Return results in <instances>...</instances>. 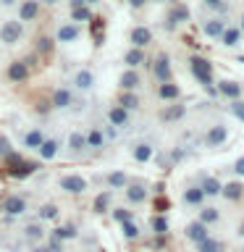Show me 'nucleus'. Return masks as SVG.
<instances>
[{"label":"nucleus","mask_w":244,"mask_h":252,"mask_svg":"<svg viewBox=\"0 0 244 252\" xmlns=\"http://www.w3.org/2000/svg\"><path fill=\"white\" fill-rule=\"evenodd\" d=\"M155 97L163 100V102H176V100L181 97V87H179L176 82H163V84H157Z\"/></svg>","instance_id":"nucleus-31"},{"label":"nucleus","mask_w":244,"mask_h":252,"mask_svg":"<svg viewBox=\"0 0 244 252\" xmlns=\"http://www.w3.org/2000/svg\"><path fill=\"white\" fill-rule=\"evenodd\" d=\"M68 21H74V24H84V21H92V8H90V5H79V8H71V11H68Z\"/></svg>","instance_id":"nucleus-43"},{"label":"nucleus","mask_w":244,"mask_h":252,"mask_svg":"<svg viewBox=\"0 0 244 252\" xmlns=\"http://www.w3.org/2000/svg\"><path fill=\"white\" fill-rule=\"evenodd\" d=\"M47 137L42 126H29V129H24L19 134V142H21V147L24 150H29V153H37V147L42 145V139Z\"/></svg>","instance_id":"nucleus-19"},{"label":"nucleus","mask_w":244,"mask_h":252,"mask_svg":"<svg viewBox=\"0 0 244 252\" xmlns=\"http://www.w3.org/2000/svg\"><path fill=\"white\" fill-rule=\"evenodd\" d=\"M113 197H116L113 189H102V192L94 197V202H92L94 216H105V213H110V208H113Z\"/></svg>","instance_id":"nucleus-29"},{"label":"nucleus","mask_w":244,"mask_h":252,"mask_svg":"<svg viewBox=\"0 0 244 252\" xmlns=\"http://www.w3.org/2000/svg\"><path fill=\"white\" fill-rule=\"evenodd\" d=\"M0 210H3V218L5 220H13V218H21L27 216L29 210V197L24 192H11L3 197V205H0Z\"/></svg>","instance_id":"nucleus-2"},{"label":"nucleus","mask_w":244,"mask_h":252,"mask_svg":"<svg viewBox=\"0 0 244 252\" xmlns=\"http://www.w3.org/2000/svg\"><path fill=\"white\" fill-rule=\"evenodd\" d=\"M228 110H231V116H236L244 124V100H231L228 102Z\"/></svg>","instance_id":"nucleus-47"},{"label":"nucleus","mask_w":244,"mask_h":252,"mask_svg":"<svg viewBox=\"0 0 244 252\" xmlns=\"http://www.w3.org/2000/svg\"><path fill=\"white\" fill-rule=\"evenodd\" d=\"M21 239L24 244H29V247H34V244H42L47 239V228L42 220H27V223L21 226Z\"/></svg>","instance_id":"nucleus-14"},{"label":"nucleus","mask_w":244,"mask_h":252,"mask_svg":"<svg viewBox=\"0 0 244 252\" xmlns=\"http://www.w3.org/2000/svg\"><path fill=\"white\" fill-rule=\"evenodd\" d=\"M186 116V105H181V102L176 100L173 105H165L163 110H160V121H165V124H173V121H181V118Z\"/></svg>","instance_id":"nucleus-36"},{"label":"nucleus","mask_w":244,"mask_h":252,"mask_svg":"<svg viewBox=\"0 0 244 252\" xmlns=\"http://www.w3.org/2000/svg\"><path fill=\"white\" fill-rule=\"evenodd\" d=\"M118 87H121L123 92H137L142 87V74L139 68H123L121 76H118Z\"/></svg>","instance_id":"nucleus-26"},{"label":"nucleus","mask_w":244,"mask_h":252,"mask_svg":"<svg viewBox=\"0 0 244 252\" xmlns=\"http://www.w3.org/2000/svg\"><path fill=\"white\" fill-rule=\"evenodd\" d=\"M84 3H87V5H90V8H92V5H100V3H102V0H84Z\"/></svg>","instance_id":"nucleus-55"},{"label":"nucleus","mask_w":244,"mask_h":252,"mask_svg":"<svg viewBox=\"0 0 244 252\" xmlns=\"http://www.w3.org/2000/svg\"><path fill=\"white\" fill-rule=\"evenodd\" d=\"M110 218L121 226V223H126V220H134V210L129 208V205H118V208H110Z\"/></svg>","instance_id":"nucleus-44"},{"label":"nucleus","mask_w":244,"mask_h":252,"mask_svg":"<svg viewBox=\"0 0 244 252\" xmlns=\"http://www.w3.org/2000/svg\"><path fill=\"white\" fill-rule=\"evenodd\" d=\"M63 150L71 160H87L90 158V150H87V142H84V131L82 129H74L66 134V142H63Z\"/></svg>","instance_id":"nucleus-4"},{"label":"nucleus","mask_w":244,"mask_h":252,"mask_svg":"<svg viewBox=\"0 0 244 252\" xmlns=\"http://www.w3.org/2000/svg\"><path fill=\"white\" fill-rule=\"evenodd\" d=\"M197 247V252H223V242L220 239H215V236H208L205 242H200V244H194Z\"/></svg>","instance_id":"nucleus-45"},{"label":"nucleus","mask_w":244,"mask_h":252,"mask_svg":"<svg viewBox=\"0 0 244 252\" xmlns=\"http://www.w3.org/2000/svg\"><path fill=\"white\" fill-rule=\"evenodd\" d=\"M61 147H63V139L61 137H45L42 139V145L37 147V155H39V160H55V158L61 155Z\"/></svg>","instance_id":"nucleus-21"},{"label":"nucleus","mask_w":244,"mask_h":252,"mask_svg":"<svg viewBox=\"0 0 244 252\" xmlns=\"http://www.w3.org/2000/svg\"><path fill=\"white\" fill-rule=\"evenodd\" d=\"M239 252H244V247H242V250H239Z\"/></svg>","instance_id":"nucleus-59"},{"label":"nucleus","mask_w":244,"mask_h":252,"mask_svg":"<svg viewBox=\"0 0 244 252\" xmlns=\"http://www.w3.org/2000/svg\"><path fill=\"white\" fill-rule=\"evenodd\" d=\"M236 27H239V32L244 34V13H242V19H239V24H236Z\"/></svg>","instance_id":"nucleus-56"},{"label":"nucleus","mask_w":244,"mask_h":252,"mask_svg":"<svg viewBox=\"0 0 244 252\" xmlns=\"http://www.w3.org/2000/svg\"><path fill=\"white\" fill-rule=\"evenodd\" d=\"M239 63H244V55H239Z\"/></svg>","instance_id":"nucleus-58"},{"label":"nucleus","mask_w":244,"mask_h":252,"mask_svg":"<svg viewBox=\"0 0 244 252\" xmlns=\"http://www.w3.org/2000/svg\"><path fill=\"white\" fill-rule=\"evenodd\" d=\"M31 252H53V250L47 247V242H42V244H34V247H31Z\"/></svg>","instance_id":"nucleus-50"},{"label":"nucleus","mask_w":244,"mask_h":252,"mask_svg":"<svg viewBox=\"0 0 244 252\" xmlns=\"http://www.w3.org/2000/svg\"><path fill=\"white\" fill-rule=\"evenodd\" d=\"M39 5H47V8H53V5H58V0H39Z\"/></svg>","instance_id":"nucleus-52"},{"label":"nucleus","mask_w":244,"mask_h":252,"mask_svg":"<svg viewBox=\"0 0 244 252\" xmlns=\"http://www.w3.org/2000/svg\"><path fill=\"white\" fill-rule=\"evenodd\" d=\"M50 236H55L58 242H76L79 236H82V231H79V223H74V220H68V223H58L53 228V231H47Z\"/></svg>","instance_id":"nucleus-23"},{"label":"nucleus","mask_w":244,"mask_h":252,"mask_svg":"<svg viewBox=\"0 0 244 252\" xmlns=\"http://www.w3.org/2000/svg\"><path fill=\"white\" fill-rule=\"evenodd\" d=\"M181 205H184V208H192V210L202 208V205H205V194H202V189L197 187V184L184 187V192H181Z\"/></svg>","instance_id":"nucleus-27"},{"label":"nucleus","mask_w":244,"mask_h":252,"mask_svg":"<svg viewBox=\"0 0 244 252\" xmlns=\"http://www.w3.org/2000/svg\"><path fill=\"white\" fill-rule=\"evenodd\" d=\"M11 5H16V0H0V8H11Z\"/></svg>","instance_id":"nucleus-53"},{"label":"nucleus","mask_w":244,"mask_h":252,"mask_svg":"<svg viewBox=\"0 0 244 252\" xmlns=\"http://www.w3.org/2000/svg\"><path fill=\"white\" fill-rule=\"evenodd\" d=\"M58 218H61L58 202H42L37 208V220H42V223H55Z\"/></svg>","instance_id":"nucleus-34"},{"label":"nucleus","mask_w":244,"mask_h":252,"mask_svg":"<svg viewBox=\"0 0 244 252\" xmlns=\"http://www.w3.org/2000/svg\"><path fill=\"white\" fill-rule=\"evenodd\" d=\"M79 5H87V3H84V0H68V11H71V8H79Z\"/></svg>","instance_id":"nucleus-51"},{"label":"nucleus","mask_w":244,"mask_h":252,"mask_svg":"<svg viewBox=\"0 0 244 252\" xmlns=\"http://www.w3.org/2000/svg\"><path fill=\"white\" fill-rule=\"evenodd\" d=\"M129 155L137 163H150L155 158V142L152 139H134L129 145Z\"/></svg>","instance_id":"nucleus-17"},{"label":"nucleus","mask_w":244,"mask_h":252,"mask_svg":"<svg viewBox=\"0 0 244 252\" xmlns=\"http://www.w3.org/2000/svg\"><path fill=\"white\" fill-rule=\"evenodd\" d=\"M82 39V24H74V21H58L55 27V42L58 45H74Z\"/></svg>","instance_id":"nucleus-12"},{"label":"nucleus","mask_w":244,"mask_h":252,"mask_svg":"<svg viewBox=\"0 0 244 252\" xmlns=\"http://www.w3.org/2000/svg\"><path fill=\"white\" fill-rule=\"evenodd\" d=\"M58 189L68 197H82L90 189V181L79 173H63V176H58Z\"/></svg>","instance_id":"nucleus-8"},{"label":"nucleus","mask_w":244,"mask_h":252,"mask_svg":"<svg viewBox=\"0 0 244 252\" xmlns=\"http://www.w3.org/2000/svg\"><path fill=\"white\" fill-rule=\"evenodd\" d=\"M37 168H39V163H24L21 160L16 168H8V173H11V176H31Z\"/></svg>","instance_id":"nucleus-46"},{"label":"nucleus","mask_w":244,"mask_h":252,"mask_svg":"<svg viewBox=\"0 0 244 252\" xmlns=\"http://www.w3.org/2000/svg\"><path fill=\"white\" fill-rule=\"evenodd\" d=\"M220 197H223V200H228V202L244 200V184H242V181H228V184L220 187Z\"/></svg>","instance_id":"nucleus-35"},{"label":"nucleus","mask_w":244,"mask_h":252,"mask_svg":"<svg viewBox=\"0 0 244 252\" xmlns=\"http://www.w3.org/2000/svg\"><path fill=\"white\" fill-rule=\"evenodd\" d=\"M116 102H118L121 108H126L129 113H134V110L142 108V100H139L137 92H123V90H121V92H118V97H116Z\"/></svg>","instance_id":"nucleus-38"},{"label":"nucleus","mask_w":244,"mask_h":252,"mask_svg":"<svg viewBox=\"0 0 244 252\" xmlns=\"http://www.w3.org/2000/svg\"><path fill=\"white\" fill-rule=\"evenodd\" d=\"M242 32H239V27H236V24H228V27L223 29V34H220L218 39H220V45H226V47H236L242 42Z\"/></svg>","instance_id":"nucleus-39"},{"label":"nucleus","mask_w":244,"mask_h":252,"mask_svg":"<svg viewBox=\"0 0 244 252\" xmlns=\"http://www.w3.org/2000/svg\"><path fill=\"white\" fill-rule=\"evenodd\" d=\"M186 21H189V8L184 3H179V5L168 8V13H165V19H163V29L165 32H176L181 24H186Z\"/></svg>","instance_id":"nucleus-18"},{"label":"nucleus","mask_w":244,"mask_h":252,"mask_svg":"<svg viewBox=\"0 0 244 252\" xmlns=\"http://www.w3.org/2000/svg\"><path fill=\"white\" fill-rule=\"evenodd\" d=\"M202 8H208L215 16H226L231 11V0H202Z\"/></svg>","instance_id":"nucleus-42"},{"label":"nucleus","mask_w":244,"mask_h":252,"mask_svg":"<svg viewBox=\"0 0 244 252\" xmlns=\"http://www.w3.org/2000/svg\"><path fill=\"white\" fill-rule=\"evenodd\" d=\"M39 16H42L39 0H16V19H19L24 27H27V24H34Z\"/></svg>","instance_id":"nucleus-15"},{"label":"nucleus","mask_w":244,"mask_h":252,"mask_svg":"<svg viewBox=\"0 0 244 252\" xmlns=\"http://www.w3.org/2000/svg\"><path fill=\"white\" fill-rule=\"evenodd\" d=\"M31 76V58L27 55V58H16L5 66V79L11 84H21L27 82V79Z\"/></svg>","instance_id":"nucleus-10"},{"label":"nucleus","mask_w":244,"mask_h":252,"mask_svg":"<svg viewBox=\"0 0 244 252\" xmlns=\"http://www.w3.org/2000/svg\"><path fill=\"white\" fill-rule=\"evenodd\" d=\"M121 234L126 242H137V239H142V226L137 220H126V223H121Z\"/></svg>","instance_id":"nucleus-41"},{"label":"nucleus","mask_w":244,"mask_h":252,"mask_svg":"<svg viewBox=\"0 0 244 252\" xmlns=\"http://www.w3.org/2000/svg\"><path fill=\"white\" fill-rule=\"evenodd\" d=\"M94 82H97V76H94L92 68H76L74 74H71V90H74L76 94H90L94 90Z\"/></svg>","instance_id":"nucleus-9"},{"label":"nucleus","mask_w":244,"mask_h":252,"mask_svg":"<svg viewBox=\"0 0 244 252\" xmlns=\"http://www.w3.org/2000/svg\"><path fill=\"white\" fill-rule=\"evenodd\" d=\"M129 42H131V47H139V50H145L147 45H152V29L145 27V24H137V27H131V32H129Z\"/></svg>","instance_id":"nucleus-24"},{"label":"nucleus","mask_w":244,"mask_h":252,"mask_svg":"<svg viewBox=\"0 0 244 252\" xmlns=\"http://www.w3.org/2000/svg\"><path fill=\"white\" fill-rule=\"evenodd\" d=\"M197 220L205 223L208 228H213V226L220 223V210L215 205H202V208H197Z\"/></svg>","instance_id":"nucleus-32"},{"label":"nucleus","mask_w":244,"mask_h":252,"mask_svg":"<svg viewBox=\"0 0 244 252\" xmlns=\"http://www.w3.org/2000/svg\"><path fill=\"white\" fill-rule=\"evenodd\" d=\"M226 27H228L226 16H208V19H202V34L210 37V39H218L220 34H223Z\"/></svg>","instance_id":"nucleus-22"},{"label":"nucleus","mask_w":244,"mask_h":252,"mask_svg":"<svg viewBox=\"0 0 244 252\" xmlns=\"http://www.w3.org/2000/svg\"><path fill=\"white\" fill-rule=\"evenodd\" d=\"M236 236H239V239H244V220L239 223V228H236Z\"/></svg>","instance_id":"nucleus-54"},{"label":"nucleus","mask_w":244,"mask_h":252,"mask_svg":"<svg viewBox=\"0 0 244 252\" xmlns=\"http://www.w3.org/2000/svg\"><path fill=\"white\" fill-rule=\"evenodd\" d=\"M100 181L105 184V189H113V192H118V189H123L126 184L131 181L129 173H123V171H108L105 176H100Z\"/></svg>","instance_id":"nucleus-30"},{"label":"nucleus","mask_w":244,"mask_h":252,"mask_svg":"<svg viewBox=\"0 0 244 252\" xmlns=\"http://www.w3.org/2000/svg\"><path fill=\"white\" fill-rule=\"evenodd\" d=\"M197 187L202 189V194H205V200H213V197H220V179L218 176H213V173H200L194 181Z\"/></svg>","instance_id":"nucleus-20"},{"label":"nucleus","mask_w":244,"mask_h":252,"mask_svg":"<svg viewBox=\"0 0 244 252\" xmlns=\"http://www.w3.org/2000/svg\"><path fill=\"white\" fill-rule=\"evenodd\" d=\"M231 171L236 173V176H244V155H242V158H236V160H234Z\"/></svg>","instance_id":"nucleus-48"},{"label":"nucleus","mask_w":244,"mask_h":252,"mask_svg":"<svg viewBox=\"0 0 244 252\" xmlns=\"http://www.w3.org/2000/svg\"><path fill=\"white\" fill-rule=\"evenodd\" d=\"M215 92L220 94V97H226L228 102L231 100H242V84L234 82V79H220V82H215Z\"/></svg>","instance_id":"nucleus-25"},{"label":"nucleus","mask_w":244,"mask_h":252,"mask_svg":"<svg viewBox=\"0 0 244 252\" xmlns=\"http://www.w3.org/2000/svg\"><path fill=\"white\" fill-rule=\"evenodd\" d=\"M150 71H152V79L157 84L163 82H173V66H171V55L168 53H157L152 58V66H150Z\"/></svg>","instance_id":"nucleus-13"},{"label":"nucleus","mask_w":244,"mask_h":252,"mask_svg":"<svg viewBox=\"0 0 244 252\" xmlns=\"http://www.w3.org/2000/svg\"><path fill=\"white\" fill-rule=\"evenodd\" d=\"M47 105H50V110H71V108L76 105V92L71 90V87H66V84L53 87Z\"/></svg>","instance_id":"nucleus-6"},{"label":"nucleus","mask_w":244,"mask_h":252,"mask_svg":"<svg viewBox=\"0 0 244 252\" xmlns=\"http://www.w3.org/2000/svg\"><path fill=\"white\" fill-rule=\"evenodd\" d=\"M168 228H171V223H168V216L157 213V216L150 218V231H152L155 236H168Z\"/></svg>","instance_id":"nucleus-40"},{"label":"nucleus","mask_w":244,"mask_h":252,"mask_svg":"<svg viewBox=\"0 0 244 252\" xmlns=\"http://www.w3.org/2000/svg\"><path fill=\"white\" fill-rule=\"evenodd\" d=\"M226 139H228V126L223 121H215L213 126H208V131H205V137H202V145L208 150H218V147L226 145Z\"/></svg>","instance_id":"nucleus-16"},{"label":"nucleus","mask_w":244,"mask_h":252,"mask_svg":"<svg viewBox=\"0 0 244 252\" xmlns=\"http://www.w3.org/2000/svg\"><path fill=\"white\" fill-rule=\"evenodd\" d=\"M189 71H192V76L200 82V87L205 92H210L213 97H218L215 92V79H213V63L208 58H202V55H189Z\"/></svg>","instance_id":"nucleus-1"},{"label":"nucleus","mask_w":244,"mask_h":252,"mask_svg":"<svg viewBox=\"0 0 244 252\" xmlns=\"http://www.w3.org/2000/svg\"><path fill=\"white\" fill-rule=\"evenodd\" d=\"M105 124L113 126L116 131H129L134 126V118L126 108H121L118 102H110V105L105 108Z\"/></svg>","instance_id":"nucleus-5"},{"label":"nucleus","mask_w":244,"mask_h":252,"mask_svg":"<svg viewBox=\"0 0 244 252\" xmlns=\"http://www.w3.org/2000/svg\"><path fill=\"white\" fill-rule=\"evenodd\" d=\"M184 236H186V242H192V244H200V242H205L210 236V228L205 226V223H200V220H189V223L184 226Z\"/></svg>","instance_id":"nucleus-28"},{"label":"nucleus","mask_w":244,"mask_h":252,"mask_svg":"<svg viewBox=\"0 0 244 252\" xmlns=\"http://www.w3.org/2000/svg\"><path fill=\"white\" fill-rule=\"evenodd\" d=\"M84 142H87V150H90V158L102 155L108 150V145H110V139L105 134V126H102V124H92L90 129L84 131Z\"/></svg>","instance_id":"nucleus-3"},{"label":"nucleus","mask_w":244,"mask_h":252,"mask_svg":"<svg viewBox=\"0 0 244 252\" xmlns=\"http://www.w3.org/2000/svg\"><path fill=\"white\" fill-rule=\"evenodd\" d=\"M123 200L126 205H134V208H139V205H145L147 202V197H150V189H147V181H142V179H131L129 184H126L123 189Z\"/></svg>","instance_id":"nucleus-7"},{"label":"nucleus","mask_w":244,"mask_h":252,"mask_svg":"<svg viewBox=\"0 0 244 252\" xmlns=\"http://www.w3.org/2000/svg\"><path fill=\"white\" fill-rule=\"evenodd\" d=\"M55 45H58V42H55V37H50V34H39V37L34 39V53L50 61L53 53H55Z\"/></svg>","instance_id":"nucleus-33"},{"label":"nucleus","mask_w":244,"mask_h":252,"mask_svg":"<svg viewBox=\"0 0 244 252\" xmlns=\"http://www.w3.org/2000/svg\"><path fill=\"white\" fill-rule=\"evenodd\" d=\"M126 3H129L131 11H142V8H147V5H150V0H126Z\"/></svg>","instance_id":"nucleus-49"},{"label":"nucleus","mask_w":244,"mask_h":252,"mask_svg":"<svg viewBox=\"0 0 244 252\" xmlns=\"http://www.w3.org/2000/svg\"><path fill=\"white\" fill-rule=\"evenodd\" d=\"M150 3H165V0H150Z\"/></svg>","instance_id":"nucleus-57"},{"label":"nucleus","mask_w":244,"mask_h":252,"mask_svg":"<svg viewBox=\"0 0 244 252\" xmlns=\"http://www.w3.org/2000/svg\"><path fill=\"white\" fill-rule=\"evenodd\" d=\"M147 63V55L145 50H139V47H129V50L123 53V66L126 68H139Z\"/></svg>","instance_id":"nucleus-37"},{"label":"nucleus","mask_w":244,"mask_h":252,"mask_svg":"<svg viewBox=\"0 0 244 252\" xmlns=\"http://www.w3.org/2000/svg\"><path fill=\"white\" fill-rule=\"evenodd\" d=\"M24 34H27V27L19 21V19H8L3 21V27H0V42L8 45V47H13V45H19Z\"/></svg>","instance_id":"nucleus-11"}]
</instances>
